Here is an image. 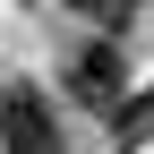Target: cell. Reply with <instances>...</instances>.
Masks as SVG:
<instances>
[{
	"instance_id": "obj_1",
	"label": "cell",
	"mask_w": 154,
	"mask_h": 154,
	"mask_svg": "<svg viewBox=\"0 0 154 154\" xmlns=\"http://www.w3.org/2000/svg\"><path fill=\"white\" fill-rule=\"evenodd\" d=\"M0 146L9 154H60V120L43 111V94L9 86V77H0Z\"/></svg>"
},
{
	"instance_id": "obj_2",
	"label": "cell",
	"mask_w": 154,
	"mask_h": 154,
	"mask_svg": "<svg viewBox=\"0 0 154 154\" xmlns=\"http://www.w3.org/2000/svg\"><path fill=\"white\" fill-rule=\"evenodd\" d=\"M69 94H77V103H94L103 120H111V111H128V103H120V94H128L120 43H86V51H77V60H69Z\"/></svg>"
},
{
	"instance_id": "obj_3",
	"label": "cell",
	"mask_w": 154,
	"mask_h": 154,
	"mask_svg": "<svg viewBox=\"0 0 154 154\" xmlns=\"http://www.w3.org/2000/svg\"><path fill=\"white\" fill-rule=\"evenodd\" d=\"M77 9H86L94 26H128V17H137V0H77Z\"/></svg>"
},
{
	"instance_id": "obj_4",
	"label": "cell",
	"mask_w": 154,
	"mask_h": 154,
	"mask_svg": "<svg viewBox=\"0 0 154 154\" xmlns=\"http://www.w3.org/2000/svg\"><path fill=\"white\" fill-rule=\"evenodd\" d=\"M120 128H128V137H146V128H154V86H146V94H137V103H128V111H120Z\"/></svg>"
}]
</instances>
